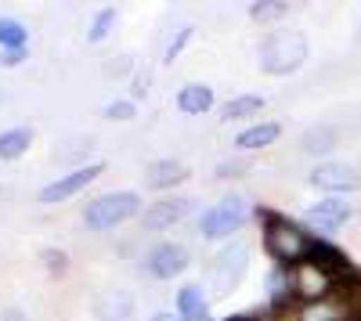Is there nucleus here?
Masks as SVG:
<instances>
[{
    "mask_svg": "<svg viewBox=\"0 0 361 321\" xmlns=\"http://www.w3.org/2000/svg\"><path fill=\"white\" fill-rule=\"evenodd\" d=\"M307 58V37L300 33V29H275V33H267L260 40V65L264 73H293L304 65Z\"/></svg>",
    "mask_w": 361,
    "mask_h": 321,
    "instance_id": "obj_1",
    "label": "nucleus"
},
{
    "mask_svg": "<svg viewBox=\"0 0 361 321\" xmlns=\"http://www.w3.org/2000/svg\"><path fill=\"white\" fill-rule=\"evenodd\" d=\"M264 242L271 249V256L275 260H286V264H293V260H304V253L311 249L307 235L300 231L296 224L282 220L279 213H264Z\"/></svg>",
    "mask_w": 361,
    "mask_h": 321,
    "instance_id": "obj_2",
    "label": "nucleus"
},
{
    "mask_svg": "<svg viewBox=\"0 0 361 321\" xmlns=\"http://www.w3.org/2000/svg\"><path fill=\"white\" fill-rule=\"evenodd\" d=\"M134 213H137V195H134V191H119V195H102V199H94V202L83 210V220H87V227L102 231V227H116L119 220H127V217H134Z\"/></svg>",
    "mask_w": 361,
    "mask_h": 321,
    "instance_id": "obj_3",
    "label": "nucleus"
},
{
    "mask_svg": "<svg viewBox=\"0 0 361 321\" xmlns=\"http://www.w3.org/2000/svg\"><path fill=\"white\" fill-rule=\"evenodd\" d=\"M246 264H250V246H228L217 260H214V296H228L231 289L243 282L246 275Z\"/></svg>",
    "mask_w": 361,
    "mask_h": 321,
    "instance_id": "obj_4",
    "label": "nucleus"
},
{
    "mask_svg": "<svg viewBox=\"0 0 361 321\" xmlns=\"http://www.w3.org/2000/svg\"><path fill=\"white\" fill-rule=\"evenodd\" d=\"M246 220V206H243V199L238 195H228V199H221L214 210H206V217H202V235L206 239H224V235H231V231Z\"/></svg>",
    "mask_w": 361,
    "mask_h": 321,
    "instance_id": "obj_5",
    "label": "nucleus"
},
{
    "mask_svg": "<svg viewBox=\"0 0 361 321\" xmlns=\"http://www.w3.org/2000/svg\"><path fill=\"white\" fill-rule=\"evenodd\" d=\"M329 285H333V275H329L322 264H314V260H304L296 271H293V289L300 300H322L329 293Z\"/></svg>",
    "mask_w": 361,
    "mask_h": 321,
    "instance_id": "obj_6",
    "label": "nucleus"
},
{
    "mask_svg": "<svg viewBox=\"0 0 361 321\" xmlns=\"http://www.w3.org/2000/svg\"><path fill=\"white\" fill-rule=\"evenodd\" d=\"M357 181H361L357 166H347V163H322V166H314V173H311V184H318V188H329V191H343V188H354Z\"/></svg>",
    "mask_w": 361,
    "mask_h": 321,
    "instance_id": "obj_7",
    "label": "nucleus"
},
{
    "mask_svg": "<svg viewBox=\"0 0 361 321\" xmlns=\"http://www.w3.org/2000/svg\"><path fill=\"white\" fill-rule=\"evenodd\" d=\"M102 173V166L94 163V166H83V170H76V173H69V177H62V181H54V184H47L44 191H40V202H62V199H69V195H76L80 188H87L90 181H94Z\"/></svg>",
    "mask_w": 361,
    "mask_h": 321,
    "instance_id": "obj_8",
    "label": "nucleus"
},
{
    "mask_svg": "<svg viewBox=\"0 0 361 321\" xmlns=\"http://www.w3.org/2000/svg\"><path fill=\"white\" fill-rule=\"evenodd\" d=\"M185 264H188V253H185V246H173V242L156 246V249H152V256H148V271H152L156 278L180 275V271H185Z\"/></svg>",
    "mask_w": 361,
    "mask_h": 321,
    "instance_id": "obj_9",
    "label": "nucleus"
},
{
    "mask_svg": "<svg viewBox=\"0 0 361 321\" xmlns=\"http://www.w3.org/2000/svg\"><path fill=\"white\" fill-rule=\"evenodd\" d=\"M307 217H311V224H314L318 231H336V227L347 224V202L325 199V202H318V206H311Z\"/></svg>",
    "mask_w": 361,
    "mask_h": 321,
    "instance_id": "obj_10",
    "label": "nucleus"
},
{
    "mask_svg": "<svg viewBox=\"0 0 361 321\" xmlns=\"http://www.w3.org/2000/svg\"><path fill=\"white\" fill-rule=\"evenodd\" d=\"M209 105H214V91H209V87H202V83H192V87H185V91L177 94V108L188 112V115L206 112Z\"/></svg>",
    "mask_w": 361,
    "mask_h": 321,
    "instance_id": "obj_11",
    "label": "nucleus"
},
{
    "mask_svg": "<svg viewBox=\"0 0 361 321\" xmlns=\"http://www.w3.org/2000/svg\"><path fill=\"white\" fill-rule=\"evenodd\" d=\"M180 213H185V202H177V199L156 202V206L145 213V227H152V231H159V227H170V224H173Z\"/></svg>",
    "mask_w": 361,
    "mask_h": 321,
    "instance_id": "obj_12",
    "label": "nucleus"
},
{
    "mask_svg": "<svg viewBox=\"0 0 361 321\" xmlns=\"http://www.w3.org/2000/svg\"><path fill=\"white\" fill-rule=\"evenodd\" d=\"M177 303H180V317H185V321H202L206 317V296H202L199 285H185V289H180Z\"/></svg>",
    "mask_w": 361,
    "mask_h": 321,
    "instance_id": "obj_13",
    "label": "nucleus"
},
{
    "mask_svg": "<svg viewBox=\"0 0 361 321\" xmlns=\"http://www.w3.org/2000/svg\"><path fill=\"white\" fill-rule=\"evenodd\" d=\"M29 141H33V130H25V127H15L8 134H0V159H18L29 149Z\"/></svg>",
    "mask_w": 361,
    "mask_h": 321,
    "instance_id": "obj_14",
    "label": "nucleus"
},
{
    "mask_svg": "<svg viewBox=\"0 0 361 321\" xmlns=\"http://www.w3.org/2000/svg\"><path fill=\"white\" fill-rule=\"evenodd\" d=\"M279 123H260V127H250L246 134H238V149H264L279 137Z\"/></svg>",
    "mask_w": 361,
    "mask_h": 321,
    "instance_id": "obj_15",
    "label": "nucleus"
},
{
    "mask_svg": "<svg viewBox=\"0 0 361 321\" xmlns=\"http://www.w3.org/2000/svg\"><path fill=\"white\" fill-rule=\"evenodd\" d=\"M185 166L180 163H156L152 170H148V181H152L156 188H170V184H177V181H185Z\"/></svg>",
    "mask_w": 361,
    "mask_h": 321,
    "instance_id": "obj_16",
    "label": "nucleus"
},
{
    "mask_svg": "<svg viewBox=\"0 0 361 321\" xmlns=\"http://www.w3.org/2000/svg\"><path fill=\"white\" fill-rule=\"evenodd\" d=\"M0 47H11V54L25 47V29L15 18H0Z\"/></svg>",
    "mask_w": 361,
    "mask_h": 321,
    "instance_id": "obj_17",
    "label": "nucleus"
},
{
    "mask_svg": "<svg viewBox=\"0 0 361 321\" xmlns=\"http://www.w3.org/2000/svg\"><path fill=\"white\" fill-rule=\"evenodd\" d=\"M98 314H102V317H127V314H130V296H127V293H109V296H102Z\"/></svg>",
    "mask_w": 361,
    "mask_h": 321,
    "instance_id": "obj_18",
    "label": "nucleus"
},
{
    "mask_svg": "<svg viewBox=\"0 0 361 321\" xmlns=\"http://www.w3.org/2000/svg\"><path fill=\"white\" fill-rule=\"evenodd\" d=\"M264 105V98H257V94H243V98H235L231 105H224V120H238V115H250V112H257Z\"/></svg>",
    "mask_w": 361,
    "mask_h": 321,
    "instance_id": "obj_19",
    "label": "nucleus"
},
{
    "mask_svg": "<svg viewBox=\"0 0 361 321\" xmlns=\"http://www.w3.org/2000/svg\"><path fill=\"white\" fill-rule=\"evenodd\" d=\"M300 321H343V310L333 307V303H311L300 314Z\"/></svg>",
    "mask_w": 361,
    "mask_h": 321,
    "instance_id": "obj_20",
    "label": "nucleus"
},
{
    "mask_svg": "<svg viewBox=\"0 0 361 321\" xmlns=\"http://www.w3.org/2000/svg\"><path fill=\"white\" fill-rule=\"evenodd\" d=\"M286 11H289V4H282V0H257V4L250 8L253 18H279Z\"/></svg>",
    "mask_w": 361,
    "mask_h": 321,
    "instance_id": "obj_21",
    "label": "nucleus"
},
{
    "mask_svg": "<svg viewBox=\"0 0 361 321\" xmlns=\"http://www.w3.org/2000/svg\"><path fill=\"white\" fill-rule=\"evenodd\" d=\"M116 22V8H105V11H98V18H94V25H90V40H102L105 33H109V25Z\"/></svg>",
    "mask_w": 361,
    "mask_h": 321,
    "instance_id": "obj_22",
    "label": "nucleus"
},
{
    "mask_svg": "<svg viewBox=\"0 0 361 321\" xmlns=\"http://www.w3.org/2000/svg\"><path fill=\"white\" fill-rule=\"evenodd\" d=\"M105 115H109V120H130V115H134V105L116 101V105H109V108H105Z\"/></svg>",
    "mask_w": 361,
    "mask_h": 321,
    "instance_id": "obj_23",
    "label": "nucleus"
},
{
    "mask_svg": "<svg viewBox=\"0 0 361 321\" xmlns=\"http://www.w3.org/2000/svg\"><path fill=\"white\" fill-rule=\"evenodd\" d=\"M188 37H192V29H180V37H177V44H170V47H166V54H163V58H166V62H173V54L180 51V44H185Z\"/></svg>",
    "mask_w": 361,
    "mask_h": 321,
    "instance_id": "obj_24",
    "label": "nucleus"
},
{
    "mask_svg": "<svg viewBox=\"0 0 361 321\" xmlns=\"http://www.w3.org/2000/svg\"><path fill=\"white\" fill-rule=\"evenodd\" d=\"M304 144H307V149H329V144H333V137H329V134H322V137H318V134H311Z\"/></svg>",
    "mask_w": 361,
    "mask_h": 321,
    "instance_id": "obj_25",
    "label": "nucleus"
},
{
    "mask_svg": "<svg viewBox=\"0 0 361 321\" xmlns=\"http://www.w3.org/2000/svg\"><path fill=\"white\" fill-rule=\"evenodd\" d=\"M4 321H25V317H22L15 307H11V310H4Z\"/></svg>",
    "mask_w": 361,
    "mask_h": 321,
    "instance_id": "obj_26",
    "label": "nucleus"
},
{
    "mask_svg": "<svg viewBox=\"0 0 361 321\" xmlns=\"http://www.w3.org/2000/svg\"><path fill=\"white\" fill-rule=\"evenodd\" d=\"M152 321H185V317H173V314H156Z\"/></svg>",
    "mask_w": 361,
    "mask_h": 321,
    "instance_id": "obj_27",
    "label": "nucleus"
},
{
    "mask_svg": "<svg viewBox=\"0 0 361 321\" xmlns=\"http://www.w3.org/2000/svg\"><path fill=\"white\" fill-rule=\"evenodd\" d=\"M231 321H253V317H231Z\"/></svg>",
    "mask_w": 361,
    "mask_h": 321,
    "instance_id": "obj_28",
    "label": "nucleus"
}]
</instances>
